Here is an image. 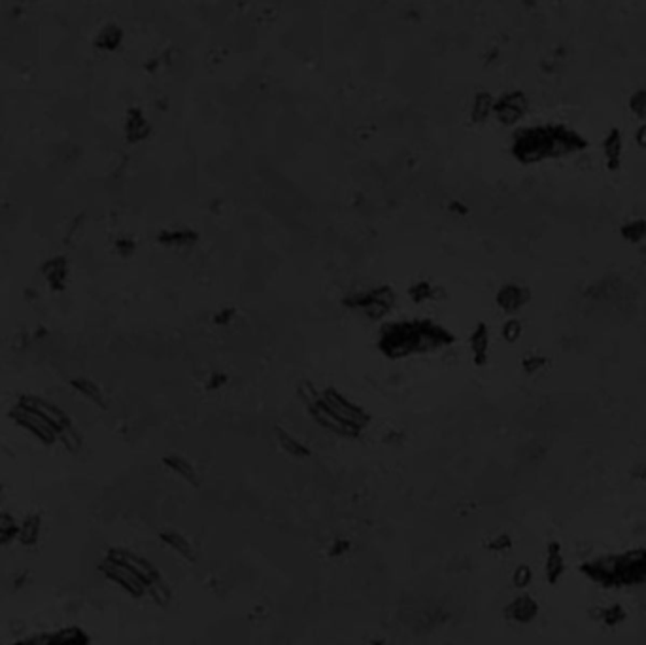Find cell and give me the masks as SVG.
Wrapping results in <instances>:
<instances>
[{"instance_id": "836d02e7", "label": "cell", "mask_w": 646, "mask_h": 645, "mask_svg": "<svg viewBox=\"0 0 646 645\" xmlns=\"http://www.w3.org/2000/svg\"><path fill=\"white\" fill-rule=\"evenodd\" d=\"M488 549L494 551V553H506V551L512 549V539L508 534H499V536H495V538L489 539Z\"/></svg>"}, {"instance_id": "9a60e30c", "label": "cell", "mask_w": 646, "mask_h": 645, "mask_svg": "<svg viewBox=\"0 0 646 645\" xmlns=\"http://www.w3.org/2000/svg\"><path fill=\"white\" fill-rule=\"evenodd\" d=\"M42 275L51 290H65L68 278V263L62 255H53L42 265Z\"/></svg>"}, {"instance_id": "4dcf8cb0", "label": "cell", "mask_w": 646, "mask_h": 645, "mask_svg": "<svg viewBox=\"0 0 646 645\" xmlns=\"http://www.w3.org/2000/svg\"><path fill=\"white\" fill-rule=\"evenodd\" d=\"M522 322H520L518 318H508L505 322V326H503V337H505V341H508V343H516V341L522 337Z\"/></svg>"}, {"instance_id": "ac0fdd59", "label": "cell", "mask_w": 646, "mask_h": 645, "mask_svg": "<svg viewBox=\"0 0 646 645\" xmlns=\"http://www.w3.org/2000/svg\"><path fill=\"white\" fill-rule=\"evenodd\" d=\"M159 539L163 541L169 549H172L176 555H180L182 558H186V561L193 562L195 561V549H193L191 541L186 538V536H182L180 532H174V530H167V532L159 534Z\"/></svg>"}, {"instance_id": "7c38bea8", "label": "cell", "mask_w": 646, "mask_h": 645, "mask_svg": "<svg viewBox=\"0 0 646 645\" xmlns=\"http://www.w3.org/2000/svg\"><path fill=\"white\" fill-rule=\"evenodd\" d=\"M308 411H310V414H312V419H314L316 422L323 428V430L331 431V434H337V436H348V437L357 436V434H360V431L354 430V428H350L348 424H344L340 419H337V417H335V414H333L331 411L323 405V403H321V399H318L316 403H312V405L308 407Z\"/></svg>"}, {"instance_id": "f546056e", "label": "cell", "mask_w": 646, "mask_h": 645, "mask_svg": "<svg viewBox=\"0 0 646 645\" xmlns=\"http://www.w3.org/2000/svg\"><path fill=\"white\" fill-rule=\"evenodd\" d=\"M630 110L633 116H637L639 119H646V87L637 89L633 95L630 97Z\"/></svg>"}, {"instance_id": "52a82bcc", "label": "cell", "mask_w": 646, "mask_h": 645, "mask_svg": "<svg viewBox=\"0 0 646 645\" xmlns=\"http://www.w3.org/2000/svg\"><path fill=\"white\" fill-rule=\"evenodd\" d=\"M529 99L523 91H508L495 101L494 114L503 125H514L528 114Z\"/></svg>"}, {"instance_id": "4fadbf2b", "label": "cell", "mask_w": 646, "mask_h": 645, "mask_svg": "<svg viewBox=\"0 0 646 645\" xmlns=\"http://www.w3.org/2000/svg\"><path fill=\"white\" fill-rule=\"evenodd\" d=\"M529 299H531V292L522 284H505L497 292V305L505 312H518L522 307L528 305Z\"/></svg>"}, {"instance_id": "74e56055", "label": "cell", "mask_w": 646, "mask_h": 645, "mask_svg": "<svg viewBox=\"0 0 646 645\" xmlns=\"http://www.w3.org/2000/svg\"><path fill=\"white\" fill-rule=\"evenodd\" d=\"M348 549H350L348 541H344V539H338L337 544L333 545L331 553H333V555H344V553H346Z\"/></svg>"}, {"instance_id": "d590c367", "label": "cell", "mask_w": 646, "mask_h": 645, "mask_svg": "<svg viewBox=\"0 0 646 645\" xmlns=\"http://www.w3.org/2000/svg\"><path fill=\"white\" fill-rule=\"evenodd\" d=\"M412 297H414V299H418V301H422V299H425V297H429V295H431V286H428V284H423V286H416V288H412Z\"/></svg>"}, {"instance_id": "f35d334b", "label": "cell", "mask_w": 646, "mask_h": 645, "mask_svg": "<svg viewBox=\"0 0 646 645\" xmlns=\"http://www.w3.org/2000/svg\"><path fill=\"white\" fill-rule=\"evenodd\" d=\"M133 248H135V244L130 243V241H118V250L123 255H129L133 252Z\"/></svg>"}, {"instance_id": "cb8c5ba5", "label": "cell", "mask_w": 646, "mask_h": 645, "mask_svg": "<svg viewBox=\"0 0 646 645\" xmlns=\"http://www.w3.org/2000/svg\"><path fill=\"white\" fill-rule=\"evenodd\" d=\"M19 534V521L8 511H0V547L16 541Z\"/></svg>"}, {"instance_id": "9c48e42d", "label": "cell", "mask_w": 646, "mask_h": 645, "mask_svg": "<svg viewBox=\"0 0 646 645\" xmlns=\"http://www.w3.org/2000/svg\"><path fill=\"white\" fill-rule=\"evenodd\" d=\"M19 399L27 403L28 407H33L34 411H38V413L42 414L57 431H59V437H61L67 430L74 428L72 419H70L59 405H55V403L48 402V399H42V397L38 396H21Z\"/></svg>"}, {"instance_id": "8d00e7d4", "label": "cell", "mask_w": 646, "mask_h": 645, "mask_svg": "<svg viewBox=\"0 0 646 645\" xmlns=\"http://www.w3.org/2000/svg\"><path fill=\"white\" fill-rule=\"evenodd\" d=\"M635 142H637V146L641 148V150H646V121L637 127Z\"/></svg>"}, {"instance_id": "e0dca14e", "label": "cell", "mask_w": 646, "mask_h": 645, "mask_svg": "<svg viewBox=\"0 0 646 645\" xmlns=\"http://www.w3.org/2000/svg\"><path fill=\"white\" fill-rule=\"evenodd\" d=\"M163 464L167 465L172 473H176L178 477H182L184 481L189 483V485H193V487H199V485H201V479H199L197 470H195L191 462H187L184 456H178V454L165 456Z\"/></svg>"}, {"instance_id": "5bb4252c", "label": "cell", "mask_w": 646, "mask_h": 645, "mask_svg": "<svg viewBox=\"0 0 646 645\" xmlns=\"http://www.w3.org/2000/svg\"><path fill=\"white\" fill-rule=\"evenodd\" d=\"M565 573V556H563V549L559 541H550L546 547V558H545V575L546 581L550 585H557L559 579Z\"/></svg>"}, {"instance_id": "d6a6232c", "label": "cell", "mask_w": 646, "mask_h": 645, "mask_svg": "<svg viewBox=\"0 0 646 645\" xmlns=\"http://www.w3.org/2000/svg\"><path fill=\"white\" fill-rule=\"evenodd\" d=\"M545 365H546V358L539 356V354H531V356L523 358V362H522L523 371H525L528 375L539 373V371L545 369Z\"/></svg>"}, {"instance_id": "d4e9b609", "label": "cell", "mask_w": 646, "mask_h": 645, "mask_svg": "<svg viewBox=\"0 0 646 645\" xmlns=\"http://www.w3.org/2000/svg\"><path fill=\"white\" fill-rule=\"evenodd\" d=\"M121 38H123V33H121V28L116 27V25H108L99 33L96 36L95 44L99 48H104V50H113V48H118L121 44Z\"/></svg>"}, {"instance_id": "7a4b0ae2", "label": "cell", "mask_w": 646, "mask_h": 645, "mask_svg": "<svg viewBox=\"0 0 646 645\" xmlns=\"http://www.w3.org/2000/svg\"><path fill=\"white\" fill-rule=\"evenodd\" d=\"M580 572L596 585L614 587H639L646 585V549H630L618 555L597 556L584 562Z\"/></svg>"}, {"instance_id": "484cf974", "label": "cell", "mask_w": 646, "mask_h": 645, "mask_svg": "<svg viewBox=\"0 0 646 645\" xmlns=\"http://www.w3.org/2000/svg\"><path fill=\"white\" fill-rule=\"evenodd\" d=\"M495 101L489 93H478L474 99V106H472V119L474 121H484L489 118V114H494Z\"/></svg>"}, {"instance_id": "7402d4cb", "label": "cell", "mask_w": 646, "mask_h": 645, "mask_svg": "<svg viewBox=\"0 0 646 645\" xmlns=\"http://www.w3.org/2000/svg\"><path fill=\"white\" fill-rule=\"evenodd\" d=\"M125 131L130 140H140L150 133V125H147L146 118L142 116L140 110H130L127 116V123H125Z\"/></svg>"}, {"instance_id": "ab89813d", "label": "cell", "mask_w": 646, "mask_h": 645, "mask_svg": "<svg viewBox=\"0 0 646 645\" xmlns=\"http://www.w3.org/2000/svg\"><path fill=\"white\" fill-rule=\"evenodd\" d=\"M0 498H2V483H0Z\"/></svg>"}, {"instance_id": "5b68a950", "label": "cell", "mask_w": 646, "mask_h": 645, "mask_svg": "<svg viewBox=\"0 0 646 645\" xmlns=\"http://www.w3.org/2000/svg\"><path fill=\"white\" fill-rule=\"evenodd\" d=\"M320 399L337 419H340L344 424H348L350 428H354V430L360 431L361 428H365L367 422H369V414H367L363 409H360L357 405L348 402L343 394H338V392L333 390V388H329V390H325L323 394H320Z\"/></svg>"}, {"instance_id": "2e32d148", "label": "cell", "mask_w": 646, "mask_h": 645, "mask_svg": "<svg viewBox=\"0 0 646 645\" xmlns=\"http://www.w3.org/2000/svg\"><path fill=\"white\" fill-rule=\"evenodd\" d=\"M42 527H44V521H42V515L38 513H30L19 522V534H17V541L23 545V547H34V545L40 544V538H42Z\"/></svg>"}, {"instance_id": "f1b7e54d", "label": "cell", "mask_w": 646, "mask_h": 645, "mask_svg": "<svg viewBox=\"0 0 646 645\" xmlns=\"http://www.w3.org/2000/svg\"><path fill=\"white\" fill-rule=\"evenodd\" d=\"M531 581H533V570H531V566H528V564H520V566H516V570L512 572V583H514L516 589H528L529 585H531Z\"/></svg>"}, {"instance_id": "3957f363", "label": "cell", "mask_w": 646, "mask_h": 645, "mask_svg": "<svg viewBox=\"0 0 646 645\" xmlns=\"http://www.w3.org/2000/svg\"><path fill=\"white\" fill-rule=\"evenodd\" d=\"M10 419L16 422L19 428H23L25 431H28L30 436H34L38 439L40 443H44V445H55L59 441V431L53 428V426L48 422V420L38 413V411H34L33 407H28L25 402L16 403V407L10 411Z\"/></svg>"}, {"instance_id": "8992f818", "label": "cell", "mask_w": 646, "mask_h": 645, "mask_svg": "<svg viewBox=\"0 0 646 645\" xmlns=\"http://www.w3.org/2000/svg\"><path fill=\"white\" fill-rule=\"evenodd\" d=\"M13 645H91V636L82 627H65L17 640Z\"/></svg>"}, {"instance_id": "8fae6325", "label": "cell", "mask_w": 646, "mask_h": 645, "mask_svg": "<svg viewBox=\"0 0 646 645\" xmlns=\"http://www.w3.org/2000/svg\"><path fill=\"white\" fill-rule=\"evenodd\" d=\"M603 150V161L605 167L611 172H616L622 167V158H624V135L618 127H611L607 131V135L601 142Z\"/></svg>"}, {"instance_id": "30bf717a", "label": "cell", "mask_w": 646, "mask_h": 645, "mask_svg": "<svg viewBox=\"0 0 646 645\" xmlns=\"http://www.w3.org/2000/svg\"><path fill=\"white\" fill-rule=\"evenodd\" d=\"M505 615L512 623L529 624L533 623L539 615V604L533 596L522 592V595H518L516 598H512L508 602V606L505 607Z\"/></svg>"}, {"instance_id": "d6986e66", "label": "cell", "mask_w": 646, "mask_h": 645, "mask_svg": "<svg viewBox=\"0 0 646 645\" xmlns=\"http://www.w3.org/2000/svg\"><path fill=\"white\" fill-rule=\"evenodd\" d=\"M471 348H472V356H474V362H477L478 365H484V363L488 362L489 331H488V326H486V324H478L477 329L472 331Z\"/></svg>"}, {"instance_id": "44dd1931", "label": "cell", "mask_w": 646, "mask_h": 645, "mask_svg": "<svg viewBox=\"0 0 646 645\" xmlns=\"http://www.w3.org/2000/svg\"><path fill=\"white\" fill-rule=\"evenodd\" d=\"M276 437H278L280 447L284 448L289 456H293V458L303 460V458H308L310 456V448L306 447L304 443L299 441L297 437H293L291 434H287L286 430L276 431Z\"/></svg>"}, {"instance_id": "603a6c76", "label": "cell", "mask_w": 646, "mask_h": 645, "mask_svg": "<svg viewBox=\"0 0 646 645\" xmlns=\"http://www.w3.org/2000/svg\"><path fill=\"white\" fill-rule=\"evenodd\" d=\"M620 235L624 241L631 244H641L646 241V220L645 218H635L622 224L620 227Z\"/></svg>"}, {"instance_id": "6da1fadb", "label": "cell", "mask_w": 646, "mask_h": 645, "mask_svg": "<svg viewBox=\"0 0 646 645\" xmlns=\"http://www.w3.org/2000/svg\"><path fill=\"white\" fill-rule=\"evenodd\" d=\"M588 140L574 129L563 123H546L523 127L514 135L512 153L522 163H539L582 152Z\"/></svg>"}, {"instance_id": "277c9868", "label": "cell", "mask_w": 646, "mask_h": 645, "mask_svg": "<svg viewBox=\"0 0 646 645\" xmlns=\"http://www.w3.org/2000/svg\"><path fill=\"white\" fill-rule=\"evenodd\" d=\"M99 572L112 581L113 585H118L119 589L125 590L127 595L133 598H142L146 596V585L138 575H136L129 566H125L123 562L113 558V556L106 555L102 558V562L99 564Z\"/></svg>"}, {"instance_id": "1f68e13d", "label": "cell", "mask_w": 646, "mask_h": 645, "mask_svg": "<svg viewBox=\"0 0 646 645\" xmlns=\"http://www.w3.org/2000/svg\"><path fill=\"white\" fill-rule=\"evenodd\" d=\"M59 441H61L62 445H65V448L70 451V453H78L79 448H82V437H79V434L76 431V428H70V430L65 431V434L59 437Z\"/></svg>"}, {"instance_id": "ffe728a7", "label": "cell", "mask_w": 646, "mask_h": 645, "mask_svg": "<svg viewBox=\"0 0 646 645\" xmlns=\"http://www.w3.org/2000/svg\"><path fill=\"white\" fill-rule=\"evenodd\" d=\"M70 385L78 394L85 397V399H89L91 403H95L99 407H106V399H104V394L99 386L93 382L91 379H85V377H76V379L70 380Z\"/></svg>"}, {"instance_id": "e575fe53", "label": "cell", "mask_w": 646, "mask_h": 645, "mask_svg": "<svg viewBox=\"0 0 646 645\" xmlns=\"http://www.w3.org/2000/svg\"><path fill=\"white\" fill-rule=\"evenodd\" d=\"M191 238H195V233H191V231H167L161 235V241H163V243H174V244L189 243Z\"/></svg>"}, {"instance_id": "83f0119b", "label": "cell", "mask_w": 646, "mask_h": 645, "mask_svg": "<svg viewBox=\"0 0 646 645\" xmlns=\"http://www.w3.org/2000/svg\"><path fill=\"white\" fill-rule=\"evenodd\" d=\"M146 595L152 596V600L155 602V604H159V606H167V604L170 602V598H172V592H170L169 583L165 581L163 575H161L155 583H152L150 587H147Z\"/></svg>"}, {"instance_id": "ba28073f", "label": "cell", "mask_w": 646, "mask_h": 645, "mask_svg": "<svg viewBox=\"0 0 646 645\" xmlns=\"http://www.w3.org/2000/svg\"><path fill=\"white\" fill-rule=\"evenodd\" d=\"M106 555L113 556V558H118V561L123 562L125 566H129L130 570L144 581V585H146V592L147 587L152 583H155V581L161 578V573H159L157 568L153 566L147 558H144L142 555L135 553V551L123 549V547H112V549H108Z\"/></svg>"}, {"instance_id": "4316f807", "label": "cell", "mask_w": 646, "mask_h": 645, "mask_svg": "<svg viewBox=\"0 0 646 645\" xmlns=\"http://www.w3.org/2000/svg\"><path fill=\"white\" fill-rule=\"evenodd\" d=\"M625 617H628V613L620 604H613V606L603 607L601 612H599V619H601V623L608 629H614V627H620V624L624 623Z\"/></svg>"}]
</instances>
